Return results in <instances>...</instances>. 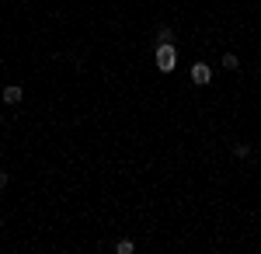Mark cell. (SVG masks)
Returning <instances> with one entry per match:
<instances>
[{"label":"cell","instance_id":"cell-1","mask_svg":"<svg viewBox=\"0 0 261 254\" xmlns=\"http://www.w3.org/2000/svg\"><path fill=\"white\" fill-rule=\"evenodd\" d=\"M153 63H157L161 73H171V70L178 66V49H174V42H161L157 53H153Z\"/></svg>","mask_w":261,"mask_h":254},{"label":"cell","instance_id":"cell-2","mask_svg":"<svg viewBox=\"0 0 261 254\" xmlns=\"http://www.w3.org/2000/svg\"><path fill=\"white\" fill-rule=\"evenodd\" d=\"M209 80H213V70H209L205 63H195V66H192V84H199V87H205Z\"/></svg>","mask_w":261,"mask_h":254},{"label":"cell","instance_id":"cell-3","mask_svg":"<svg viewBox=\"0 0 261 254\" xmlns=\"http://www.w3.org/2000/svg\"><path fill=\"white\" fill-rule=\"evenodd\" d=\"M21 98H24V91H21L18 84H7V87H4V94H0V101H4V105H18Z\"/></svg>","mask_w":261,"mask_h":254},{"label":"cell","instance_id":"cell-4","mask_svg":"<svg viewBox=\"0 0 261 254\" xmlns=\"http://www.w3.org/2000/svg\"><path fill=\"white\" fill-rule=\"evenodd\" d=\"M223 66H226V70H241V59H237V53H226V56H223Z\"/></svg>","mask_w":261,"mask_h":254},{"label":"cell","instance_id":"cell-5","mask_svg":"<svg viewBox=\"0 0 261 254\" xmlns=\"http://www.w3.org/2000/svg\"><path fill=\"white\" fill-rule=\"evenodd\" d=\"M115 251H119V254H133V251H136V244H133V240H119Z\"/></svg>","mask_w":261,"mask_h":254},{"label":"cell","instance_id":"cell-6","mask_svg":"<svg viewBox=\"0 0 261 254\" xmlns=\"http://www.w3.org/2000/svg\"><path fill=\"white\" fill-rule=\"evenodd\" d=\"M157 42H174V28H167V24H164L161 32H157Z\"/></svg>","mask_w":261,"mask_h":254},{"label":"cell","instance_id":"cell-7","mask_svg":"<svg viewBox=\"0 0 261 254\" xmlns=\"http://www.w3.org/2000/svg\"><path fill=\"white\" fill-rule=\"evenodd\" d=\"M233 157L247 160V157H251V146H247V143H237V146H233Z\"/></svg>","mask_w":261,"mask_h":254}]
</instances>
